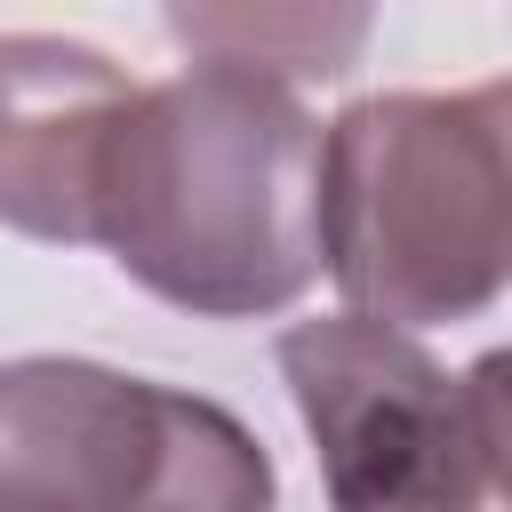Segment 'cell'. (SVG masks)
Wrapping results in <instances>:
<instances>
[{"mask_svg": "<svg viewBox=\"0 0 512 512\" xmlns=\"http://www.w3.org/2000/svg\"><path fill=\"white\" fill-rule=\"evenodd\" d=\"M264 440L200 392L32 352L0 368V512H272Z\"/></svg>", "mask_w": 512, "mask_h": 512, "instance_id": "3957f363", "label": "cell"}, {"mask_svg": "<svg viewBox=\"0 0 512 512\" xmlns=\"http://www.w3.org/2000/svg\"><path fill=\"white\" fill-rule=\"evenodd\" d=\"M136 80L64 32H0V224L96 240V184Z\"/></svg>", "mask_w": 512, "mask_h": 512, "instance_id": "5b68a950", "label": "cell"}, {"mask_svg": "<svg viewBox=\"0 0 512 512\" xmlns=\"http://www.w3.org/2000/svg\"><path fill=\"white\" fill-rule=\"evenodd\" d=\"M168 32L200 48V64H232L256 80H336L368 40V16L344 8H168Z\"/></svg>", "mask_w": 512, "mask_h": 512, "instance_id": "8992f818", "label": "cell"}, {"mask_svg": "<svg viewBox=\"0 0 512 512\" xmlns=\"http://www.w3.org/2000/svg\"><path fill=\"white\" fill-rule=\"evenodd\" d=\"M96 248L176 312H288L320 280V120L232 64L136 88L104 152Z\"/></svg>", "mask_w": 512, "mask_h": 512, "instance_id": "6da1fadb", "label": "cell"}, {"mask_svg": "<svg viewBox=\"0 0 512 512\" xmlns=\"http://www.w3.org/2000/svg\"><path fill=\"white\" fill-rule=\"evenodd\" d=\"M280 376L312 432L328 512H512L504 496V352L432 360L376 320H296Z\"/></svg>", "mask_w": 512, "mask_h": 512, "instance_id": "277c9868", "label": "cell"}, {"mask_svg": "<svg viewBox=\"0 0 512 512\" xmlns=\"http://www.w3.org/2000/svg\"><path fill=\"white\" fill-rule=\"evenodd\" d=\"M512 264V88H384L320 128V272L352 320H480Z\"/></svg>", "mask_w": 512, "mask_h": 512, "instance_id": "7a4b0ae2", "label": "cell"}]
</instances>
